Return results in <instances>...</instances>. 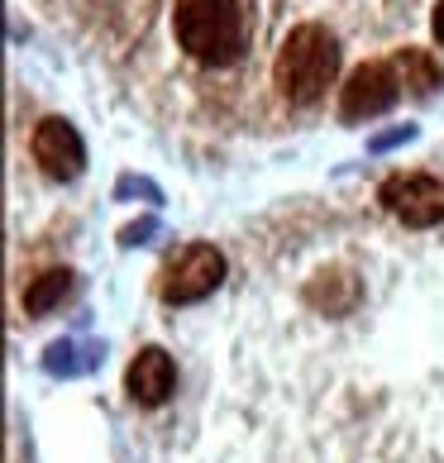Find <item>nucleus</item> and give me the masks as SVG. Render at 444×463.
<instances>
[{"label":"nucleus","instance_id":"f257e3e1","mask_svg":"<svg viewBox=\"0 0 444 463\" xmlns=\"http://www.w3.org/2000/svg\"><path fill=\"white\" fill-rule=\"evenodd\" d=\"M335 72H339V43L326 24H297L272 58V81L292 106H316L335 87Z\"/></svg>","mask_w":444,"mask_h":463},{"label":"nucleus","instance_id":"f03ea898","mask_svg":"<svg viewBox=\"0 0 444 463\" xmlns=\"http://www.w3.org/2000/svg\"><path fill=\"white\" fill-rule=\"evenodd\" d=\"M173 29L182 53L201 67H230L244 53V10H239V0H177Z\"/></svg>","mask_w":444,"mask_h":463},{"label":"nucleus","instance_id":"7ed1b4c3","mask_svg":"<svg viewBox=\"0 0 444 463\" xmlns=\"http://www.w3.org/2000/svg\"><path fill=\"white\" fill-rule=\"evenodd\" d=\"M220 282H225V253L215 244H186L177 259L163 268L158 297L167 306H192V301H206Z\"/></svg>","mask_w":444,"mask_h":463},{"label":"nucleus","instance_id":"20e7f679","mask_svg":"<svg viewBox=\"0 0 444 463\" xmlns=\"http://www.w3.org/2000/svg\"><path fill=\"white\" fill-rule=\"evenodd\" d=\"M378 201L387 205L401 225L411 230H430L444 220V182L430 173H397L378 186Z\"/></svg>","mask_w":444,"mask_h":463},{"label":"nucleus","instance_id":"39448f33","mask_svg":"<svg viewBox=\"0 0 444 463\" xmlns=\"http://www.w3.org/2000/svg\"><path fill=\"white\" fill-rule=\"evenodd\" d=\"M401 100V77L392 62H358L349 81L339 87V119H373L387 115Z\"/></svg>","mask_w":444,"mask_h":463},{"label":"nucleus","instance_id":"423d86ee","mask_svg":"<svg viewBox=\"0 0 444 463\" xmlns=\"http://www.w3.org/2000/svg\"><path fill=\"white\" fill-rule=\"evenodd\" d=\"M29 158L39 163L43 177L72 182V177H81V167H87V144H81V134L67 125V119L48 115L29 134Z\"/></svg>","mask_w":444,"mask_h":463},{"label":"nucleus","instance_id":"0eeeda50","mask_svg":"<svg viewBox=\"0 0 444 463\" xmlns=\"http://www.w3.org/2000/svg\"><path fill=\"white\" fill-rule=\"evenodd\" d=\"M125 392H129V402H139V406H163L177 392L173 354L158 349V345L139 349V354H134V364H129V373H125Z\"/></svg>","mask_w":444,"mask_h":463},{"label":"nucleus","instance_id":"6e6552de","mask_svg":"<svg viewBox=\"0 0 444 463\" xmlns=\"http://www.w3.org/2000/svg\"><path fill=\"white\" fill-rule=\"evenodd\" d=\"M100 358H106V345H81V339H58V345L43 349V368L53 377H81L91 373Z\"/></svg>","mask_w":444,"mask_h":463},{"label":"nucleus","instance_id":"1a4fd4ad","mask_svg":"<svg viewBox=\"0 0 444 463\" xmlns=\"http://www.w3.org/2000/svg\"><path fill=\"white\" fill-rule=\"evenodd\" d=\"M72 287H77V278H72L67 268H48V272H39V278L24 287V311H29V316L58 311V306L72 297Z\"/></svg>","mask_w":444,"mask_h":463},{"label":"nucleus","instance_id":"9d476101","mask_svg":"<svg viewBox=\"0 0 444 463\" xmlns=\"http://www.w3.org/2000/svg\"><path fill=\"white\" fill-rule=\"evenodd\" d=\"M392 67H397V77H401V87H411L416 96H435L444 87V72H439V62L425 53V48H401L397 58H392Z\"/></svg>","mask_w":444,"mask_h":463},{"label":"nucleus","instance_id":"9b49d317","mask_svg":"<svg viewBox=\"0 0 444 463\" xmlns=\"http://www.w3.org/2000/svg\"><path fill=\"white\" fill-rule=\"evenodd\" d=\"M406 139H416V125H397V129H383V134H373V139H368V148H373V153H387V148H397V144H406Z\"/></svg>","mask_w":444,"mask_h":463},{"label":"nucleus","instance_id":"f8f14e48","mask_svg":"<svg viewBox=\"0 0 444 463\" xmlns=\"http://www.w3.org/2000/svg\"><path fill=\"white\" fill-rule=\"evenodd\" d=\"M115 196H144V201H163V192L153 186L148 177H119V186H115Z\"/></svg>","mask_w":444,"mask_h":463},{"label":"nucleus","instance_id":"ddd939ff","mask_svg":"<svg viewBox=\"0 0 444 463\" xmlns=\"http://www.w3.org/2000/svg\"><path fill=\"white\" fill-rule=\"evenodd\" d=\"M148 234H158V220H139V225H125V230H119V244H125V249L148 244Z\"/></svg>","mask_w":444,"mask_h":463},{"label":"nucleus","instance_id":"4468645a","mask_svg":"<svg viewBox=\"0 0 444 463\" xmlns=\"http://www.w3.org/2000/svg\"><path fill=\"white\" fill-rule=\"evenodd\" d=\"M435 43L444 48V0H439V5H435Z\"/></svg>","mask_w":444,"mask_h":463}]
</instances>
